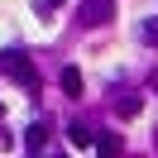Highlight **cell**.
Here are the masks:
<instances>
[{"instance_id": "1", "label": "cell", "mask_w": 158, "mask_h": 158, "mask_svg": "<svg viewBox=\"0 0 158 158\" xmlns=\"http://www.w3.org/2000/svg\"><path fill=\"white\" fill-rule=\"evenodd\" d=\"M0 72H10L19 86H29V91H39V72H34V62L24 58V53H0Z\"/></svg>"}, {"instance_id": "2", "label": "cell", "mask_w": 158, "mask_h": 158, "mask_svg": "<svg viewBox=\"0 0 158 158\" xmlns=\"http://www.w3.org/2000/svg\"><path fill=\"white\" fill-rule=\"evenodd\" d=\"M67 139H72L77 148H96V129H86L81 120H72V125H67Z\"/></svg>"}, {"instance_id": "3", "label": "cell", "mask_w": 158, "mask_h": 158, "mask_svg": "<svg viewBox=\"0 0 158 158\" xmlns=\"http://www.w3.org/2000/svg\"><path fill=\"white\" fill-rule=\"evenodd\" d=\"M110 0H86V24H110Z\"/></svg>"}, {"instance_id": "4", "label": "cell", "mask_w": 158, "mask_h": 158, "mask_svg": "<svg viewBox=\"0 0 158 158\" xmlns=\"http://www.w3.org/2000/svg\"><path fill=\"white\" fill-rule=\"evenodd\" d=\"M120 148H125L120 134H96V153H101V158H120Z\"/></svg>"}, {"instance_id": "5", "label": "cell", "mask_w": 158, "mask_h": 158, "mask_svg": "<svg viewBox=\"0 0 158 158\" xmlns=\"http://www.w3.org/2000/svg\"><path fill=\"white\" fill-rule=\"evenodd\" d=\"M139 106H144V101H139L134 91H125V96L115 101V115H120V120H134V115H139Z\"/></svg>"}, {"instance_id": "6", "label": "cell", "mask_w": 158, "mask_h": 158, "mask_svg": "<svg viewBox=\"0 0 158 158\" xmlns=\"http://www.w3.org/2000/svg\"><path fill=\"white\" fill-rule=\"evenodd\" d=\"M58 81H62V91H67V96H81V72H77V67H62Z\"/></svg>"}, {"instance_id": "7", "label": "cell", "mask_w": 158, "mask_h": 158, "mask_svg": "<svg viewBox=\"0 0 158 158\" xmlns=\"http://www.w3.org/2000/svg\"><path fill=\"white\" fill-rule=\"evenodd\" d=\"M24 139H29V148L39 153V148L48 144V125H29V129H24Z\"/></svg>"}, {"instance_id": "8", "label": "cell", "mask_w": 158, "mask_h": 158, "mask_svg": "<svg viewBox=\"0 0 158 158\" xmlns=\"http://www.w3.org/2000/svg\"><path fill=\"white\" fill-rule=\"evenodd\" d=\"M144 43H158V19H148V24H144Z\"/></svg>"}, {"instance_id": "9", "label": "cell", "mask_w": 158, "mask_h": 158, "mask_svg": "<svg viewBox=\"0 0 158 158\" xmlns=\"http://www.w3.org/2000/svg\"><path fill=\"white\" fill-rule=\"evenodd\" d=\"M39 5H43V10H58V5H62V0H39Z\"/></svg>"}, {"instance_id": "10", "label": "cell", "mask_w": 158, "mask_h": 158, "mask_svg": "<svg viewBox=\"0 0 158 158\" xmlns=\"http://www.w3.org/2000/svg\"><path fill=\"white\" fill-rule=\"evenodd\" d=\"M0 115H5V106H0Z\"/></svg>"}]
</instances>
